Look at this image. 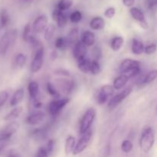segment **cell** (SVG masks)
Returning a JSON list of instances; mask_svg holds the SVG:
<instances>
[{
    "instance_id": "6da1fadb",
    "label": "cell",
    "mask_w": 157,
    "mask_h": 157,
    "mask_svg": "<svg viewBox=\"0 0 157 157\" xmlns=\"http://www.w3.org/2000/svg\"><path fill=\"white\" fill-rule=\"evenodd\" d=\"M155 143V134L153 128L150 127H144L141 132L140 139V147L144 153H149L153 148Z\"/></svg>"
},
{
    "instance_id": "7a4b0ae2",
    "label": "cell",
    "mask_w": 157,
    "mask_h": 157,
    "mask_svg": "<svg viewBox=\"0 0 157 157\" xmlns=\"http://www.w3.org/2000/svg\"><path fill=\"white\" fill-rule=\"evenodd\" d=\"M17 39V30L8 31L0 39V55H5L8 51L15 44Z\"/></svg>"
},
{
    "instance_id": "3957f363",
    "label": "cell",
    "mask_w": 157,
    "mask_h": 157,
    "mask_svg": "<svg viewBox=\"0 0 157 157\" xmlns=\"http://www.w3.org/2000/svg\"><path fill=\"white\" fill-rule=\"evenodd\" d=\"M96 114L97 112L94 108L90 107L86 110L84 116L82 117L81 123H80V133L81 135L90 130L91 125L93 124L94 121L96 117Z\"/></svg>"
},
{
    "instance_id": "277c9868",
    "label": "cell",
    "mask_w": 157,
    "mask_h": 157,
    "mask_svg": "<svg viewBox=\"0 0 157 157\" xmlns=\"http://www.w3.org/2000/svg\"><path fill=\"white\" fill-rule=\"evenodd\" d=\"M132 91H133V87L131 86H129L127 88L124 89L121 92L118 93L117 94L112 97L110 101H109L108 104H107V108L110 110L114 109L120 104H121L132 93Z\"/></svg>"
},
{
    "instance_id": "5b68a950",
    "label": "cell",
    "mask_w": 157,
    "mask_h": 157,
    "mask_svg": "<svg viewBox=\"0 0 157 157\" xmlns=\"http://www.w3.org/2000/svg\"><path fill=\"white\" fill-rule=\"evenodd\" d=\"M92 134H93L92 130L90 129L88 131H87L84 134L81 135V138L79 139L78 142L77 143V144H75V149H74L73 153H72L73 155L77 156V155L80 154L82 152H84L87 149L89 144H90V140H91Z\"/></svg>"
},
{
    "instance_id": "8992f818",
    "label": "cell",
    "mask_w": 157,
    "mask_h": 157,
    "mask_svg": "<svg viewBox=\"0 0 157 157\" xmlns=\"http://www.w3.org/2000/svg\"><path fill=\"white\" fill-rule=\"evenodd\" d=\"M55 87L58 90H61L64 94H69L74 90L75 84L73 80L67 79V78H57L55 81ZM60 92V91H59Z\"/></svg>"
},
{
    "instance_id": "52a82bcc",
    "label": "cell",
    "mask_w": 157,
    "mask_h": 157,
    "mask_svg": "<svg viewBox=\"0 0 157 157\" xmlns=\"http://www.w3.org/2000/svg\"><path fill=\"white\" fill-rule=\"evenodd\" d=\"M71 99L68 98H61V99H57L55 101H51L49 104V113L52 117L58 116L60 112L62 110V109L70 102Z\"/></svg>"
},
{
    "instance_id": "ba28073f",
    "label": "cell",
    "mask_w": 157,
    "mask_h": 157,
    "mask_svg": "<svg viewBox=\"0 0 157 157\" xmlns=\"http://www.w3.org/2000/svg\"><path fill=\"white\" fill-rule=\"evenodd\" d=\"M44 47L34 52L33 59L31 64V71L32 73H37L41 69L44 64Z\"/></svg>"
},
{
    "instance_id": "9c48e42d",
    "label": "cell",
    "mask_w": 157,
    "mask_h": 157,
    "mask_svg": "<svg viewBox=\"0 0 157 157\" xmlns=\"http://www.w3.org/2000/svg\"><path fill=\"white\" fill-rule=\"evenodd\" d=\"M114 94V89L113 86L106 84L101 87L98 95V103L100 105L106 104L110 98H112Z\"/></svg>"
},
{
    "instance_id": "30bf717a",
    "label": "cell",
    "mask_w": 157,
    "mask_h": 157,
    "mask_svg": "<svg viewBox=\"0 0 157 157\" xmlns=\"http://www.w3.org/2000/svg\"><path fill=\"white\" fill-rule=\"evenodd\" d=\"M20 124L18 121H12L6 126L2 130L0 131V138L4 140H10L11 137L13 136L14 133L18 130Z\"/></svg>"
},
{
    "instance_id": "8fae6325",
    "label": "cell",
    "mask_w": 157,
    "mask_h": 157,
    "mask_svg": "<svg viewBox=\"0 0 157 157\" xmlns=\"http://www.w3.org/2000/svg\"><path fill=\"white\" fill-rule=\"evenodd\" d=\"M44 118H45V114L44 112L41 110H35L26 117L25 122L29 125L35 126L43 122Z\"/></svg>"
},
{
    "instance_id": "7c38bea8",
    "label": "cell",
    "mask_w": 157,
    "mask_h": 157,
    "mask_svg": "<svg viewBox=\"0 0 157 157\" xmlns=\"http://www.w3.org/2000/svg\"><path fill=\"white\" fill-rule=\"evenodd\" d=\"M130 13L133 18L140 23V25L144 29H148V23L145 19V16L142 11L136 7H132L130 9Z\"/></svg>"
},
{
    "instance_id": "4fadbf2b",
    "label": "cell",
    "mask_w": 157,
    "mask_h": 157,
    "mask_svg": "<svg viewBox=\"0 0 157 157\" xmlns=\"http://www.w3.org/2000/svg\"><path fill=\"white\" fill-rule=\"evenodd\" d=\"M137 67H140V64L137 61L130 59V58H126L121 62V66H120V72L121 74H124Z\"/></svg>"
},
{
    "instance_id": "5bb4252c",
    "label": "cell",
    "mask_w": 157,
    "mask_h": 157,
    "mask_svg": "<svg viewBox=\"0 0 157 157\" xmlns=\"http://www.w3.org/2000/svg\"><path fill=\"white\" fill-rule=\"evenodd\" d=\"M87 47H86V46L81 42V41H78V42L74 45L73 55H74V58L76 59L77 61L86 58V55H87Z\"/></svg>"
},
{
    "instance_id": "9a60e30c",
    "label": "cell",
    "mask_w": 157,
    "mask_h": 157,
    "mask_svg": "<svg viewBox=\"0 0 157 157\" xmlns=\"http://www.w3.org/2000/svg\"><path fill=\"white\" fill-rule=\"evenodd\" d=\"M48 17L44 15H41L37 17L33 23V29L36 33H41L45 30L48 26Z\"/></svg>"
},
{
    "instance_id": "2e32d148",
    "label": "cell",
    "mask_w": 157,
    "mask_h": 157,
    "mask_svg": "<svg viewBox=\"0 0 157 157\" xmlns=\"http://www.w3.org/2000/svg\"><path fill=\"white\" fill-rule=\"evenodd\" d=\"M52 18L56 21L57 25L59 28H63L67 24V18L66 15L63 13V12L58 10V9H55L52 12Z\"/></svg>"
},
{
    "instance_id": "e0dca14e",
    "label": "cell",
    "mask_w": 157,
    "mask_h": 157,
    "mask_svg": "<svg viewBox=\"0 0 157 157\" xmlns=\"http://www.w3.org/2000/svg\"><path fill=\"white\" fill-rule=\"evenodd\" d=\"M81 41L86 47H90L95 43V35L91 31H85L81 35Z\"/></svg>"
},
{
    "instance_id": "ac0fdd59",
    "label": "cell",
    "mask_w": 157,
    "mask_h": 157,
    "mask_svg": "<svg viewBox=\"0 0 157 157\" xmlns=\"http://www.w3.org/2000/svg\"><path fill=\"white\" fill-rule=\"evenodd\" d=\"M24 95H25V92L22 88H19L18 89V90H16V91L14 93V94L12 95V98H11V101H10L11 107H17V105L22 101L23 98H24Z\"/></svg>"
},
{
    "instance_id": "d6986e66",
    "label": "cell",
    "mask_w": 157,
    "mask_h": 157,
    "mask_svg": "<svg viewBox=\"0 0 157 157\" xmlns=\"http://www.w3.org/2000/svg\"><path fill=\"white\" fill-rule=\"evenodd\" d=\"M23 111V107L21 106H18V107H15V108L12 109L10 112H9L8 114L6 115V117H4V120L6 121H14L15 119L18 117L20 116L21 113Z\"/></svg>"
},
{
    "instance_id": "ffe728a7",
    "label": "cell",
    "mask_w": 157,
    "mask_h": 157,
    "mask_svg": "<svg viewBox=\"0 0 157 157\" xmlns=\"http://www.w3.org/2000/svg\"><path fill=\"white\" fill-rule=\"evenodd\" d=\"M28 90H29V96L32 100L38 99V94H39V85L38 82L35 81H31L28 86Z\"/></svg>"
},
{
    "instance_id": "44dd1931",
    "label": "cell",
    "mask_w": 157,
    "mask_h": 157,
    "mask_svg": "<svg viewBox=\"0 0 157 157\" xmlns=\"http://www.w3.org/2000/svg\"><path fill=\"white\" fill-rule=\"evenodd\" d=\"M129 81V78H127L126 75H121L118 77H117L114 79L113 83V87L114 90H121L122 89L124 86L126 85V84L127 83V81Z\"/></svg>"
},
{
    "instance_id": "7402d4cb",
    "label": "cell",
    "mask_w": 157,
    "mask_h": 157,
    "mask_svg": "<svg viewBox=\"0 0 157 157\" xmlns=\"http://www.w3.org/2000/svg\"><path fill=\"white\" fill-rule=\"evenodd\" d=\"M48 130L46 128H37L33 130L31 132L30 135L33 139L38 140H42L47 137Z\"/></svg>"
},
{
    "instance_id": "603a6c76",
    "label": "cell",
    "mask_w": 157,
    "mask_h": 157,
    "mask_svg": "<svg viewBox=\"0 0 157 157\" xmlns=\"http://www.w3.org/2000/svg\"><path fill=\"white\" fill-rule=\"evenodd\" d=\"M132 52L136 55H140L144 53V44L140 40L136 38H133L132 41Z\"/></svg>"
},
{
    "instance_id": "cb8c5ba5",
    "label": "cell",
    "mask_w": 157,
    "mask_h": 157,
    "mask_svg": "<svg viewBox=\"0 0 157 157\" xmlns=\"http://www.w3.org/2000/svg\"><path fill=\"white\" fill-rule=\"evenodd\" d=\"M90 27L93 30H101L105 27V21L100 16L95 17L90 21Z\"/></svg>"
},
{
    "instance_id": "d4e9b609",
    "label": "cell",
    "mask_w": 157,
    "mask_h": 157,
    "mask_svg": "<svg viewBox=\"0 0 157 157\" xmlns=\"http://www.w3.org/2000/svg\"><path fill=\"white\" fill-rule=\"evenodd\" d=\"M78 63V67L79 68V70L81 72L84 74H87L90 72V64H91V61L87 58H84L83 59L79 60V61H77Z\"/></svg>"
},
{
    "instance_id": "484cf974",
    "label": "cell",
    "mask_w": 157,
    "mask_h": 157,
    "mask_svg": "<svg viewBox=\"0 0 157 157\" xmlns=\"http://www.w3.org/2000/svg\"><path fill=\"white\" fill-rule=\"evenodd\" d=\"M75 144H76V140L75 136H68L66 140L65 146H64V152L66 154H71L73 153V150L75 149Z\"/></svg>"
},
{
    "instance_id": "4316f807",
    "label": "cell",
    "mask_w": 157,
    "mask_h": 157,
    "mask_svg": "<svg viewBox=\"0 0 157 157\" xmlns=\"http://www.w3.org/2000/svg\"><path fill=\"white\" fill-rule=\"evenodd\" d=\"M10 23V16L6 9H2L0 11V28L5 29Z\"/></svg>"
},
{
    "instance_id": "83f0119b",
    "label": "cell",
    "mask_w": 157,
    "mask_h": 157,
    "mask_svg": "<svg viewBox=\"0 0 157 157\" xmlns=\"http://www.w3.org/2000/svg\"><path fill=\"white\" fill-rule=\"evenodd\" d=\"M66 39H67V42H68L69 46L75 45L78 41V29H71L68 33V35H67Z\"/></svg>"
},
{
    "instance_id": "f1b7e54d",
    "label": "cell",
    "mask_w": 157,
    "mask_h": 157,
    "mask_svg": "<svg viewBox=\"0 0 157 157\" xmlns=\"http://www.w3.org/2000/svg\"><path fill=\"white\" fill-rule=\"evenodd\" d=\"M124 40L121 36H117L112 39L111 43H110V46H111L112 50L114 52H117L120 49L122 48L123 44H124Z\"/></svg>"
},
{
    "instance_id": "f546056e",
    "label": "cell",
    "mask_w": 157,
    "mask_h": 157,
    "mask_svg": "<svg viewBox=\"0 0 157 157\" xmlns=\"http://www.w3.org/2000/svg\"><path fill=\"white\" fill-rule=\"evenodd\" d=\"M69 47L68 42L64 37H58L55 41V48L59 50H65L67 48Z\"/></svg>"
},
{
    "instance_id": "4dcf8cb0",
    "label": "cell",
    "mask_w": 157,
    "mask_h": 157,
    "mask_svg": "<svg viewBox=\"0 0 157 157\" xmlns=\"http://www.w3.org/2000/svg\"><path fill=\"white\" fill-rule=\"evenodd\" d=\"M26 58L25 55L22 53H19L15 56V66L18 68H22L26 63Z\"/></svg>"
},
{
    "instance_id": "1f68e13d",
    "label": "cell",
    "mask_w": 157,
    "mask_h": 157,
    "mask_svg": "<svg viewBox=\"0 0 157 157\" xmlns=\"http://www.w3.org/2000/svg\"><path fill=\"white\" fill-rule=\"evenodd\" d=\"M44 32V39L46 41H51L54 36L55 32V26L53 24H50L46 27Z\"/></svg>"
},
{
    "instance_id": "d6a6232c",
    "label": "cell",
    "mask_w": 157,
    "mask_h": 157,
    "mask_svg": "<svg viewBox=\"0 0 157 157\" xmlns=\"http://www.w3.org/2000/svg\"><path fill=\"white\" fill-rule=\"evenodd\" d=\"M72 4H73V0H60L58 6H57V9L63 12V11L70 9Z\"/></svg>"
},
{
    "instance_id": "836d02e7",
    "label": "cell",
    "mask_w": 157,
    "mask_h": 157,
    "mask_svg": "<svg viewBox=\"0 0 157 157\" xmlns=\"http://www.w3.org/2000/svg\"><path fill=\"white\" fill-rule=\"evenodd\" d=\"M47 90L49 94L53 97L54 98H59L61 96V94L58 91V89L55 87V86L53 84L50 82L47 83Z\"/></svg>"
},
{
    "instance_id": "e575fe53",
    "label": "cell",
    "mask_w": 157,
    "mask_h": 157,
    "mask_svg": "<svg viewBox=\"0 0 157 157\" xmlns=\"http://www.w3.org/2000/svg\"><path fill=\"white\" fill-rule=\"evenodd\" d=\"M157 77V71L153 70L151 71L150 73H148V75H147V76L144 77V79H143V84H149L150 83H152L153 81H154L156 80Z\"/></svg>"
},
{
    "instance_id": "d590c367",
    "label": "cell",
    "mask_w": 157,
    "mask_h": 157,
    "mask_svg": "<svg viewBox=\"0 0 157 157\" xmlns=\"http://www.w3.org/2000/svg\"><path fill=\"white\" fill-rule=\"evenodd\" d=\"M32 28H31V25L29 23L25 25V26L24 27V30H23L22 33V38L25 42H29V40H30L31 37L32 36Z\"/></svg>"
},
{
    "instance_id": "8d00e7d4",
    "label": "cell",
    "mask_w": 157,
    "mask_h": 157,
    "mask_svg": "<svg viewBox=\"0 0 157 157\" xmlns=\"http://www.w3.org/2000/svg\"><path fill=\"white\" fill-rule=\"evenodd\" d=\"M121 150H122L124 153H128L130 152H131V150H133V143L131 142L129 140H125L123 141L122 144H121Z\"/></svg>"
},
{
    "instance_id": "74e56055",
    "label": "cell",
    "mask_w": 157,
    "mask_h": 157,
    "mask_svg": "<svg viewBox=\"0 0 157 157\" xmlns=\"http://www.w3.org/2000/svg\"><path fill=\"white\" fill-rule=\"evenodd\" d=\"M90 72L94 75H97L101 72V65L97 61H92L90 64Z\"/></svg>"
},
{
    "instance_id": "f35d334b",
    "label": "cell",
    "mask_w": 157,
    "mask_h": 157,
    "mask_svg": "<svg viewBox=\"0 0 157 157\" xmlns=\"http://www.w3.org/2000/svg\"><path fill=\"white\" fill-rule=\"evenodd\" d=\"M91 55L94 58V61H99V60L101 58V56H102V52H101V49L99 47H98V46H95V47L92 49Z\"/></svg>"
},
{
    "instance_id": "ab89813d",
    "label": "cell",
    "mask_w": 157,
    "mask_h": 157,
    "mask_svg": "<svg viewBox=\"0 0 157 157\" xmlns=\"http://www.w3.org/2000/svg\"><path fill=\"white\" fill-rule=\"evenodd\" d=\"M70 19L73 23H78L82 19V14L80 11H75L70 15Z\"/></svg>"
},
{
    "instance_id": "60d3db41",
    "label": "cell",
    "mask_w": 157,
    "mask_h": 157,
    "mask_svg": "<svg viewBox=\"0 0 157 157\" xmlns=\"http://www.w3.org/2000/svg\"><path fill=\"white\" fill-rule=\"evenodd\" d=\"M156 51V44H151L144 47V52L147 55H153Z\"/></svg>"
},
{
    "instance_id": "b9f144b4",
    "label": "cell",
    "mask_w": 157,
    "mask_h": 157,
    "mask_svg": "<svg viewBox=\"0 0 157 157\" xmlns=\"http://www.w3.org/2000/svg\"><path fill=\"white\" fill-rule=\"evenodd\" d=\"M9 98V93L6 90L0 92V107H2Z\"/></svg>"
},
{
    "instance_id": "7bdbcfd3",
    "label": "cell",
    "mask_w": 157,
    "mask_h": 157,
    "mask_svg": "<svg viewBox=\"0 0 157 157\" xmlns=\"http://www.w3.org/2000/svg\"><path fill=\"white\" fill-rule=\"evenodd\" d=\"M115 13H116V9L113 7H110L106 9L104 12V15L107 18H112L115 15Z\"/></svg>"
},
{
    "instance_id": "ee69618b",
    "label": "cell",
    "mask_w": 157,
    "mask_h": 157,
    "mask_svg": "<svg viewBox=\"0 0 157 157\" xmlns=\"http://www.w3.org/2000/svg\"><path fill=\"white\" fill-rule=\"evenodd\" d=\"M55 141L54 140H49L47 144V147H45L46 150H47L48 153L51 154L52 153V152L54 151V149H55Z\"/></svg>"
},
{
    "instance_id": "f6af8a7d",
    "label": "cell",
    "mask_w": 157,
    "mask_h": 157,
    "mask_svg": "<svg viewBox=\"0 0 157 157\" xmlns=\"http://www.w3.org/2000/svg\"><path fill=\"white\" fill-rule=\"evenodd\" d=\"M147 7L152 12H155L157 6V1L156 0H147Z\"/></svg>"
},
{
    "instance_id": "bcb514c9",
    "label": "cell",
    "mask_w": 157,
    "mask_h": 157,
    "mask_svg": "<svg viewBox=\"0 0 157 157\" xmlns=\"http://www.w3.org/2000/svg\"><path fill=\"white\" fill-rule=\"evenodd\" d=\"M55 74L57 75L65 77V78L70 77V73H69L68 71L65 70V69H57V70L55 71Z\"/></svg>"
},
{
    "instance_id": "7dc6e473",
    "label": "cell",
    "mask_w": 157,
    "mask_h": 157,
    "mask_svg": "<svg viewBox=\"0 0 157 157\" xmlns=\"http://www.w3.org/2000/svg\"><path fill=\"white\" fill-rule=\"evenodd\" d=\"M48 155L45 147H40L37 152L36 157H48Z\"/></svg>"
},
{
    "instance_id": "c3c4849f",
    "label": "cell",
    "mask_w": 157,
    "mask_h": 157,
    "mask_svg": "<svg viewBox=\"0 0 157 157\" xmlns=\"http://www.w3.org/2000/svg\"><path fill=\"white\" fill-rule=\"evenodd\" d=\"M10 140H4V139H1L0 138V153L3 150L5 149V147L8 145L9 142Z\"/></svg>"
},
{
    "instance_id": "681fc988",
    "label": "cell",
    "mask_w": 157,
    "mask_h": 157,
    "mask_svg": "<svg viewBox=\"0 0 157 157\" xmlns=\"http://www.w3.org/2000/svg\"><path fill=\"white\" fill-rule=\"evenodd\" d=\"M6 157H21L20 154L15 150H11L8 152Z\"/></svg>"
},
{
    "instance_id": "f907efd6",
    "label": "cell",
    "mask_w": 157,
    "mask_h": 157,
    "mask_svg": "<svg viewBox=\"0 0 157 157\" xmlns=\"http://www.w3.org/2000/svg\"><path fill=\"white\" fill-rule=\"evenodd\" d=\"M124 6L127 7H132L135 2V0H123Z\"/></svg>"
},
{
    "instance_id": "816d5d0a",
    "label": "cell",
    "mask_w": 157,
    "mask_h": 157,
    "mask_svg": "<svg viewBox=\"0 0 157 157\" xmlns=\"http://www.w3.org/2000/svg\"><path fill=\"white\" fill-rule=\"evenodd\" d=\"M33 103H34V107H35V108L36 109L40 108V107H41V106H42V103H41V101H38V99L33 100Z\"/></svg>"
},
{
    "instance_id": "f5cc1de1",
    "label": "cell",
    "mask_w": 157,
    "mask_h": 157,
    "mask_svg": "<svg viewBox=\"0 0 157 157\" xmlns=\"http://www.w3.org/2000/svg\"><path fill=\"white\" fill-rule=\"evenodd\" d=\"M21 1L25 2H31L32 0H21Z\"/></svg>"
}]
</instances>
